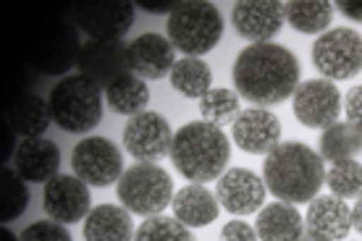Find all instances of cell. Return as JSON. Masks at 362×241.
<instances>
[{
  "label": "cell",
  "instance_id": "cell-1",
  "mask_svg": "<svg viewBox=\"0 0 362 241\" xmlns=\"http://www.w3.org/2000/svg\"><path fill=\"white\" fill-rule=\"evenodd\" d=\"M299 74V61L289 47L257 42L236 55L231 79L239 98L250 100L255 107H268L286 102L297 92Z\"/></svg>",
  "mask_w": 362,
  "mask_h": 241
},
{
  "label": "cell",
  "instance_id": "cell-2",
  "mask_svg": "<svg viewBox=\"0 0 362 241\" xmlns=\"http://www.w3.org/2000/svg\"><path fill=\"white\" fill-rule=\"evenodd\" d=\"M263 181L281 202L305 205L313 202L326 184V163L320 152L302 142H281L265 155Z\"/></svg>",
  "mask_w": 362,
  "mask_h": 241
},
{
  "label": "cell",
  "instance_id": "cell-3",
  "mask_svg": "<svg viewBox=\"0 0 362 241\" xmlns=\"http://www.w3.org/2000/svg\"><path fill=\"white\" fill-rule=\"evenodd\" d=\"M231 158V142L223 129L208 121H192L184 124L173 134L171 160L189 184H208L226 173Z\"/></svg>",
  "mask_w": 362,
  "mask_h": 241
},
{
  "label": "cell",
  "instance_id": "cell-4",
  "mask_svg": "<svg viewBox=\"0 0 362 241\" xmlns=\"http://www.w3.org/2000/svg\"><path fill=\"white\" fill-rule=\"evenodd\" d=\"M47 105L55 124L71 134H87L103 118L100 87L82 74H69L58 81L50 90Z\"/></svg>",
  "mask_w": 362,
  "mask_h": 241
},
{
  "label": "cell",
  "instance_id": "cell-5",
  "mask_svg": "<svg viewBox=\"0 0 362 241\" xmlns=\"http://www.w3.org/2000/svg\"><path fill=\"white\" fill-rule=\"evenodd\" d=\"M223 37V16L213 3L189 0L168 16V40L171 45L189 58L210 53Z\"/></svg>",
  "mask_w": 362,
  "mask_h": 241
},
{
  "label": "cell",
  "instance_id": "cell-6",
  "mask_svg": "<svg viewBox=\"0 0 362 241\" xmlns=\"http://www.w3.org/2000/svg\"><path fill=\"white\" fill-rule=\"evenodd\" d=\"M121 207L134 215H160L173 202V181L158 163H134L116 184Z\"/></svg>",
  "mask_w": 362,
  "mask_h": 241
},
{
  "label": "cell",
  "instance_id": "cell-7",
  "mask_svg": "<svg viewBox=\"0 0 362 241\" xmlns=\"http://www.w3.org/2000/svg\"><path fill=\"white\" fill-rule=\"evenodd\" d=\"M79 53H82V42H79L76 24L71 18H53L32 37L27 47V61L35 71L58 76L76 66Z\"/></svg>",
  "mask_w": 362,
  "mask_h": 241
},
{
  "label": "cell",
  "instance_id": "cell-8",
  "mask_svg": "<svg viewBox=\"0 0 362 241\" xmlns=\"http://www.w3.org/2000/svg\"><path fill=\"white\" fill-rule=\"evenodd\" d=\"M313 63L328 81L352 79L362 71V35L349 27H339L315 40Z\"/></svg>",
  "mask_w": 362,
  "mask_h": 241
},
{
  "label": "cell",
  "instance_id": "cell-9",
  "mask_svg": "<svg viewBox=\"0 0 362 241\" xmlns=\"http://www.w3.org/2000/svg\"><path fill=\"white\" fill-rule=\"evenodd\" d=\"M136 18V6L129 0H82L71 6V21L90 40L113 42L127 35Z\"/></svg>",
  "mask_w": 362,
  "mask_h": 241
},
{
  "label": "cell",
  "instance_id": "cell-10",
  "mask_svg": "<svg viewBox=\"0 0 362 241\" xmlns=\"http://www.w3.org/2000/svg\"><path fill=\"white\" fill-rule=\"evenodd\" d=\"M71 168L87 187H110L124 176V158L110 139L87 136L74 147Z\"/></svg>",
  "mask_w": 362,
  "mask_h": 241
},
{
  "label": "cell",
  "instance_id": "cell-11",
  "mask_svg": "<svg viewBox=\"0 0 362 241\" xmlns=\"http://www.w3.org/2000/svg\"><path fill=\"white\" fill-rule=\"evenodd\" d=\"M294 118L308 129H328L341 116V92L328 79H308L291 95Z\"/></svg>",
  "mask_w": 362,
  "mask_h": 241
},
{
  "label": "cell",
  "instance_id": "cell-12",
  "mask_svg": "<svg viewBox=\"0 0 362 241\" xmlns=\"http://www.w3.org/2000/svg\"><path fill=\"white\" fill-rule=\"evenodd\" d=\"M171 126L155 110H142V113L132 116L124 129V150L136 163H158L160 158L171 155Z\"/></svg>",
  "mask_w": 362,
  "mask_h": 241
},
{
  "label": "cell",
  "instance_id": "cell-13",
  "mask_svg": "<svg viewBox=\"0 0 362 241\" xmlns=\"http://www.w3.org/2000/svg\"><path fill=\"white\" fill-rule=\"evenodd\" d=\"M90 187L79 176L58 173L53 181L45 184L42 205L50 221H58L64 225H71L76 221H84L90 215Z\"/></svg>",
  "mask_w": 362,
  "mask_h": 241
},
{
  "label": "cell",
  "instance_id": "cell-14",
  "mask_svg": "<svg viewBox=\"0 0 362 241\" xmlns=\"http://www.w3.org/2000/svg\"><path fill=\"white\" fill-rule=\"evenodd\" d=\"M265 194H268V187L263 176H257L250 168H228L218 179L216 196L221 207L231 215L260 213L265 207Z\"/></svg>",
  "mask_w": 362,
  "mask_h": 241
},
{
  "label": "cell",
  "instance_id": "cell-15",
  "mask_svg": "<svg viewBox=\"0 0 362 241\" xmlns=\"http://www.w3.org/2000/svg\"><path fill=\"white\" fill-rule=\"evenodd\" d=\"M231 21L239 37L250 40V45L271 42L286 24L284 3L276 0H242L231 11Z\"/></svg>",
  "mask_w": 362,
  "mask_h": 241
},
{
  "label": "cell",
  "instance_id": "cell-16",
  "mask_svg": "<svg viewBox=\"0 0 362 241\" xmlns=\"http://www.w3.org/2000/svg\"><path fill=\"white\" fill-rule=\"evenodd\" d=\"M352 231V207L334 194H317L305 213V236L313 241H346Z\"/></svg>",
  "mask_w": 362,
  "mask_h": 241
},
{
  "label": "cell",
  "instance_id": "cell-17",
  "mask_svg": "<svg viewBox=\"0 0 362 241\" xmlns=\"http://www.w3.org/2000/svg\"><path fill=\"white\" fill-rule=\"evenodd\" d=\"M76 66H79L82 76L105 90L118 76L129 74V45H124L121 40H113V42L90 40L82 45Z\"/></svg>",
  "mask_w": 362,
  "mask_h": 241
},
{
  "label": "cell",
  "instance_id": "cell-18",
  "mask_svg": "<svg viewBox=\"0 0 362 241\" xmlns=\"http://www.w3.org/2000/svg\"><path fill=\"white\" fill-rule=\"evenodd\" d=\"M231 136L239 150L250 155H268L281 144V121L268 107H247L231 124Z\"/></svg>",
  "mask_w": 362,
  "mask_h": 241
},
{
  "label": "cell",
  "instance_id": "cell-19",
  "mask_svg": "<svg viewBox=\"0 0 362 241\" xmlns=\"http://www.w3.org/2000/svg\"><path fill=\"white\" fill-rule=\"evenodd\" d=\"M176 47L171 45V40L163 35H139L132 40L129 45V71L139 76V79H163L165 74L173 71L176 66Z\"/></svg>",
  "mask_w": 362,
  "mask_h": 241
},
{
  "label": "cell",
  "instance_id": "cell-20",
  "mask_svg": "<svg viewBox=\"0 0 362 241\" xmlns=\"http://www.w3.org/2000/svg\"><path fill=\"white\" fill-rule=\"evenodd\" d=\"M13 168L29 184H47L58 176L61 168V150L45 136H32L18 144L13 155Z\"/></svg>",
  "mask_w": 362,
  "mask_h": 241
},
{
  "label": "cell",
  "instance_id": "cell-21",
  "mask_svg": "<svg viewBox=\"0 0 362 241\" xmlns=\"http://www.w3.org/2000/svg\"><path fill=\"white\" fill-rule=\"evenodd\" d=\"M173 218L187 228H205L218 218L221 202L205 184H187L173 194Z\"/></svg>",
  "mask_w": 362,
  "mask_h": 241
},
{
  "label": "cell",
  "instance_id": "cell-22",
  "mask_svg": "<svg viewBox=\"0 0 362 241\" xmlns=\"http://www.w3.org/2000/svg\"><path fill=\"white\" fill-rule=\"evenodd\" d=\"M255 231L260 241H302L305 239V215H299L297 205L279 199L257 213Z\"/></svg>",
  "mask_w": 362,
  "mask_h": 241
},
{
  "label": "cell",
  "instance_id": "cell-23",
  "mask_svg": "<svg viewBox=\"0 0 362 241\" xmlns=\"http://www.w3.org/2000/svg\"><path fill=\"white\" fill-rule=\"evenodd\" d=\"M132 213L118 205L92 207L84 218V239L87 241H134Z\"/></svg>",
  "mask_w": 362,
  "mask_h": 241
},
{
  "label": "cell",
  "instance_id": "cell-24",
  "mask_svg": "<svg viewBox=\"0 0 362 241\" xmlns=\"http://www.w3.org/2000/svg\"><path fill=\"white\" fill-rule=\"evenodd\" d=\"M3 118L8 121V126L18 136L32 139V136L45 134L50 121H53V113H50V105H47L45 100L27 92V95L16 98L13 102H8Z\"/></svg>",
  "mask_w": 362,
  "mask_h": 241
},
{
  "label": "cell",
  "instance_id": "cell-25",
  "mask_svg": "<svg viewBox=\"0 0 362 241\" xmlns=\"http://www.w3.org/2000/svg\"><path fill=\"white\" fill-rule=\"evenodd\" d=\"M286 24L302 35H323L334 18V6L326 0H291L284 3Z\"/></svg>",
  "mask_w": 362,
  "mask_h": 241
},
{
  "label": "cell",
  "instance_id": "cell-26",
  "mask_svg": "<svg viewBox=\"0 0 362 241\" xmlns=\"http://www.w3.org/2000/svg\"><path fill=\"white\" fill-rule=\"evenodd\" d=\"M171 87L184 98H197L202 100L213 90V71L202 58H189L184 55L181 61H176L171 71Z\"/></svg>",
  "mask_w": 362,
  "mask_h": 241
},
{
  "label": "cell",
  "instance_id": "cell-27",
  "mask_svg": "<svg viewBox=\"0 0 362 241\" xmlns=\"http://www.w3.org/2000/svg\"><path fill=\"white\" fill-rule=\"evenodd\" d=\"M105 100L121 116H136V113L145 110L147 100H150V90H147L145 79H139L129 71L105 87Z\"/></svg>",
  "mask_w": 362,
  "mask_h": 241
},
{
  "label": "cell",
  "instance_id": "cell-28",
  "mask_svg": "<svg viewBox=\"0 0 362 241\" xmlns=\"http://www.w3.org/2000/svg\"><path fill=\"white\" fill-rule=\"evenodd\" d=\"M360 150H362V136L346 121L344 124L336 121L334 126L323 129V136H320V158H323V163L354 158Z\"/></svg>",
  "mask_w": 362,
  "mask_h": 241
},
{
  "label": "cell",
  "instance_id": "cell-29",
  "mask_svg": "<svg viewBox=\"0 0 362 241\" xmlns=\"http://www.w3.org/2000/svg\"><path fill=\"white\" fill-rule=\"evenodd\" d=\"M239 113H242L239 95H236V90H228V87H216V90H210L205 98L199 100L202 121H208V124L218 126V129L234 124Z\"/></svg>",
  "mask_w": 362,
  "mask_h": 241
},
{
  "label": "cell",
  "instance_id": "cell-30",
  "mask_svg": "<svg viewBox=\"0 0 362 241\" xmlns=\"http://www.w3.org/2000/svg\"><path fill=\"white\" fill-rule=\"evenodd\" d=\"M29 205V192L24 179L16 173V168H6L0 170V221L3 225L18 218L24 213V207Z\"/></svg>",
  "mask_w": 362,
  "mask_h": 241
},
{
  "label": "cell",
  "instance_id": "cell-31",
  "mask_svg": "<svg viewBox=\"0 0 362 241\" xmlns=\"http://www.w3.org/2000/svg\"><path fill=\"white\" fill-rule=\"evenodd\" d=\"M326 184L339 199H352L362 194V163L354 158L336 160L326 168Z\"/></svg>",
  "mask_w": 362,
  "mask_h": 241
},
{
  "label": "cell",
  "instance_id": "cell-32",
  "mask_svg": "<svg viewBox=\"0 0 362 241\" xmlns=\"http://www.w3.org/2000/svg\"><path fill=\"white\" fill-rule=\"evenodd\" d=\"M134 241H197L192 228L168 215H153L136 228Z\"/></svg>",
  "mask_w": 362,
  "mask_h": 241
},
{
  "label": "cell",
  "instance_id": "cell-33",
  "mask_svg": "<svg viewBox=\"0 0 362 241\" xmlns=\"http://www.w3.org/2000/svg\"><path fill=\"white\" fill-rule=\"evenodd\" d=\"M21 241H74V239L64 223H58V221H37V223L24 228Z\"/></svg>",
  "mask_w": 362,
  "mask_h": 241
},
{
  "label": "cell",
  "instance_id": "cell-34",
  "mask_svg": "<svg viewBox=\"0 0 362 241\" xmlns=\"http://www.w3.org/2000/svg\"><path fill=\"white\" fill-rule=\"evenodd\" d=\"M344 113H346V124L362 136V84H357V87H352V90L346 92Z\"/></svg>",
  "mask_w": 362,
  "mask_h": 241
},
{
  "label": "cell",
  "instance_id": "cell-35",
  "mask_svg": "<svg viewBox=\"0 0 362 241\" xmlns=\"http://www.w3.org/2000/svg\"><path fill=\"white\" fill-rule=\"evenodd\" d=\"M221 241H257V231L245 221H228L221 231Z\"/></svg>",
  "mask_w": 362,
  "mask_h": 241
},
{
  "label": "cell",
  "instance_id": "cell-36",
  "mask_svg": "<svg viewBox=\"0 0 362 241\" xmlns=\"http://www.w3.org/2000/svg\"><path fill=\"white\" fill-rule=\"evenodd\" d=\"M13 136H16V131L11 129L6 118H0V160L3 163L11 158V152L16 155V150H18V147H13V144H16L13 142Z\"/></svg>",
  "mask_w": 362,
  "mask_h": 241
},
{
  "label": "cell",
  "instance_id": "cell-37",
  "mask_svg": "<svg viewBox=\"0 0 362 241\" xmlns=\"http://www.w3.org/2000/svg\"><path fill=\"white\" fill-rule=\"evenodd\" d=\"M136 6L147 11V13H173V11L179 8L176 0H139Z\"/></svg>",
  "mask_w": 362,
  "mask_h": 241
},
{
  "label": "cell",
  "instance_id": "cell-38",
  "mask_svg": "<svg viewBox=\"0 0 362 241\" xmlns=\"http://www.w3.org/2000/svg\"><path fill=\"white\" fill-rule=\"evenodd\" d=\"M339 11L352 21H362V0H341Z\"/></svg>",
  "mask_w": 362,
  "mask_h": 241
},
{
  "label": "cell",
  "instance_id": "cell-39",
  "mask_svg": "<svg viewBox=\"0 0 362 241\" xmlns=\"http://www.w3.org/2000/svg\"><path fill=\"white\" fill-rule=\"evenodd\" d=\"M352 228L362 233V194L357 196V202L352 207Z\"/></svg>",
  "mask_w": 362,
  "mask_h": 241
},
{
  "label": "cell",
  "instance_id": "cell-40",
  "mask_svg": "<svg viewBox=\"0 0 362 241\" xmlns=\"http://www.w3.org/2000/svg\"><path fill=\"white\" fill-rule=\"evenodd\" d=\"M0 241H21V239H16V233L8 231V228L3 225V228H0Z\"/></svg>",
  "mask_w": 362,
  "mask_h": 241
},
{
  "label": "cell",
  "instance_id": "cell-41",
  "mask_svg": "<svg viewBox=\"0 0 362 241\" xmlns=\"http://www.w3.org/2000/svg\"><path fill=\"white\" fill-rule=\"evenodd\" d=\"M302 241H313V239H308V236H305V239H302Z\"/></svg>",
  "mask_w": 362,
  "mask_h": 241
}]
</instances>
